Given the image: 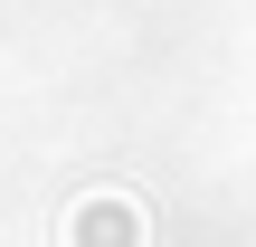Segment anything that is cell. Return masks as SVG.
Wrapping results in <instances>:
<instances>
[{
    "mask_svg": "<svg viewBox=\"0 0 256 247\" xmlns=\"http://www.w3.org/2000/svg\"><path fill=\"white\" fill-rule=\"evenodd\" d=\"M66 238L76 247H133V200H86L66 219Z\"/></svg>",
    "mask_w": 256,
    "mask_h": 247,
    "instance_id": "obj_1",
    "label": "cell"
}]
</instances>
